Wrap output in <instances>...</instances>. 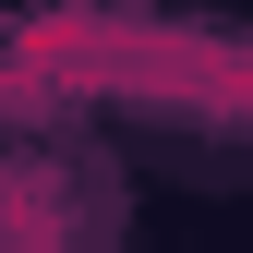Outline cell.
Wrapping results in <instances>:
<instances>
[{"instance_id": "6da1fadb", "label": "cell", "mask_w": 253, "mask_h": 253, "mask_svg": "<svg viewBox=\"0 0 253 253\" xmlns=\"http://www.w3.org/2000/svg\"><path fill=\"white\" fill-rule=\"evenodd\" d=\"M12 60L48 97H121V109H181V121H253V48L205 24H145V12H24Z\"/></svg>"}, {"instance_id": "7a4b0ae2", "label": "cell", "mask_w": 253, "mask_h": 253, "mask_svg": "<svg viewBox=\"0 0 253 253\" xmlns=\"http://www.w3.org/2000/svg\"><path fill=\"white\" fill-rule=\"evenodd\" d=\"M0 253H109V181L84 169V145L0 133Z\"/></svg>"}]
</instances>
